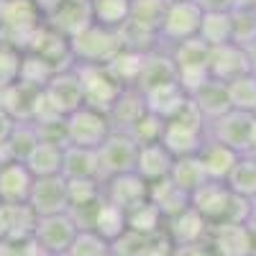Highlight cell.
<instances>
[{
    "label": "cell",
    "mask_w": 256,
    "mask_h": 256,
    "mask_svg": "<svg viewBox=\"0 0 256 256\" xmlns=\"http://www.w3.org/2000/svg\"><path fill=\"white\" fill-rule=\"evenodd\" d=\"M202 8V13H230L233 8H238V0H195Z\"/></svg>",
    "instance_id": "obj_47"
},
{
    "label": "cell",
    "mask_w": 256,
    "mask_h": 256,
    "mask_svg": "<svg viewBox=\"0 0 256 256\" xmlns=\"http://www.w3.org/2000/svg\"><path fill=\"white\" fill-rule=\"evenodd\" d=\"M28 256H49V254H44V251H38V248H34V251H31Z\"/></svg>",
    "instance_id": "obj_52"
},
{
    "label": "cell",
    "mask_w": 256,
    "mask_h": 256,
    "mask_svg": "<svg viewBox=\"0 0 256 256\" xmlns=\"http://www.w3.org/2000/svg\"><path fill=\"white\" fill-rule=\"evenodd\" d=\"M174 62V70H177V82L184 88V92H195L202 82L210 80V70H208V62H210V46L205 41L195 38H187L182 44L169 49Z\"/></svg>",
    "instance_id": "obj_5"
},
{
    "label": "cell",
    "mask_w": 256,
    "mask_h": 256,
    "mask_svg": "<svg viewBox=\"0 0 256 256\" xmlns=\"http://www.w3.org/2000/svg\"><path fill=\"white\" fill-rule=\"evenodd\" d=\"M108 251H110V244L102 236H98L95 230H80L67 256H105Z\"/></svg>",
    "instance_id": "obj_44"
},
{
    "label": "cell",
    "mask_w": 256,
    "mask_h": 256,
    "mask_svg": "<svg viewBox=\"0 0 256 256\" xmlns=\"http://www.w3.org/2000/svg\"><path fill=\"white\" fill-rule=\"evenodd\" d=\"M0 202H3V200H0Z\"/></svg>",
    "instance_id": "obj_56"
},
{
    "label": "cell",
    "mask_w": 256,
    "mask_h": 256,
    "mask_svg": "<svg viewBox=\"0 0 256 256\" xmlns=\"http://www.w3.org/2000/svg\"><path fill=\"white\" fill-rule=\"evenodd\" d=\"M38 141L41 138H38V131H36L34 120H16L10 136L6 138V152L16 162H26V156L34 152V146Z\"/></svg>",
    "instance_id": "obj_32"
},
{
    "label": "cell",
    "mask_w": 256,
    "mask_h": 256,
    "mask_svg": "<svg viewBox=\"0 0 256 256\" xmlns=\"http://www.w3.org/2000/svg\"><path fill=\"white\" fill-rule=\"evenodd\" d=\"M67 210L95 208L102 200V182L100 180H67Z\"/></svg>",
    "instance_id": "obj_37"
},
{
    "label": "cell",
    "mask_w": 256,
    "mask_h": 256,
    "mask_svg": "<svg viewBox=\"0 0 256 256\" xmlns=\"http://www.w3.org/2000/svg\"><path fill=\"white\" fill-rule=\"evenodd\" d=\"M254 116H256V113H254Z\"/></svg>",
    "instance_id": "obj_57"
},
{
    "label": "cell",
    "mask_w": 256,
    "mask_h": 256,
    "mask_svg": "<svg viewBox=\"0 0 256 256\" xmlns=\"http://www.w3.org/2000/svg\"><path fill=\"white\" fill-rule=\"evenodd\" d=\"M200 20H202V8L195 0H169L156 31L159 46L172 49L187 38H195L200 31Z\"/></svg>",
    "instance_id": "obj_3"
},
{
    "label": "cell",
    "mask_w": 256,
    "mask_h": 256,
    "mask_svg": "<svg viewBox=\"0 0 256 256\" xmlns=\"http://www.w3.org/2000/svg\"><path fill=\"white\" fill-rule=\"evenodd\" d=\"M34 174L24 162L8 159L0 164V200L3 202H28L31 187H34Z\"/></svg>",
    "instance_id": "obj_21"
},
{
    "label": "cell",
    "mask_w": 256,
    "mask_h": 256,
    "mask_svg": "<svg viewBox=\"0 0 256 256\" xmlns=\"http://www.w3.org/2000/svg\"><path fill=\"white\" fill-rule=\"evenodd\" d=\"M192 102L198 105V110L202 113V118L210 123V120H216L220 118L223 113L230 110V100H228V90H226V82L220 80H208L202 82L200 88L195 92H190Z\"/></svg>",
    "instance_id": "obj_26"
},
{
    "label": "cell",
    "mask_w": 256,
    "mask_h": 256,
    "mask_svg": "<svg viewBox=\"0 0 256 256\" xmlns=\"http://www.w3.org/2000/svg\"><path fill=\"white\" fill-rule=\"evenodd\" d=\"M164 216H162V210L152 202V200H146L141 205H136L134 210H128L126 212V223L131 230H138V233H146V236H156V233L164 230Z\"/></svg>",
    "instance_id": "obj_35"
},
{
    "label": "cell",
    "mask_w": 256,
    "mask_h": 256,
    "mask_svg": "<svg viewBox=\"0 0 256 256\" xmlns=\"http://www.w3.org/2000/svg\"><path fill=\"white\" fill-rule=\"evenodd\" d=\"M144 98H146V108L154 116H159L162 120H169L187 102L190 95L184 92L180 82H166V84H159V88L144 92Z\"/></svg>",
    "instance_id": "obj_28"
},
{
    "label": "cell",
    "mask_w": 256,
    "mask_h": 256,
    "mask_svg": "<svg viewBox=\"0 0 256 256\" xmlns=\"http://www.w3.org/2000/svg\"><path fill=\"white\" fill-rule=\"evenodd\" d=\"M36 212L28 202H0V241L26 244L34 236Z\"/></svg>",
    "instance_id": "obj_16"
},
{
    "label": "cell",
    "mask_w": 256,
    "mask_h": 256,
    "mask_svg": "<svg viewBox=\"0 0 256 256\" xmlns=\"http://www.w3.org/2000/svg\"><path fill=\"white\" fill-rule=\"evenodd\" d=\"M144 54L146 52H136V49H120V54L108 64V70L126 84V88H136V80L141 74L144 67Z\"/></svg>",
    "instance_id": "obj_40"
},
{
    "label": "cell",
    "mask_w": 256,
    "mask_h": 256,
    "mask_svg": "<svg viewBox=\"0 0 256 256\" xmlns=\"http://www.w3.org/2000/svg\"><path fill=\"white\" fill-rule=\"evenodd\" d=\"M20 59H24V52L0 44V90L20 80Z\"/></svg>",
    "instance_id": "obj_45"
},
{
    "label": "cell",
    "mask_w": 256,
    "mask_h": 256,
    "mask_svg": "<svg viewBox=\"0 0 256 256\" xmlns=\"http://www.w3.org/2000/svg\"><path fill=\"white\" fill-rule=\"evenodd\" d=\"M208 70H210V77L212 80H220V82H228V80L238 77V74L251 72L246 49L238 46V44H233V41L220 44V46H210Z\"/></svg>",
    "instance_id": "obj_19"
},
{
    "label": "cell",
    "mask_w": 256,
    "mask_h": 256,
    "mask_svg": "<svg viewBox=\"0 0 256 256\" xmlns=\"http://www.w3.org/2000/svg\"><path fill=\"white\" fill-rule=\"evenodd\" d=\"M251 220H256V198L251 200Z\"/></svg>",
    "instance_id": "obj_51"
},
{
    "label": "cell",
    "mask_w": 256,
    "mask_h": 256,
    "mask_svg": "<svg viewBox=\"0 0 256 256\" xmlns=\"http://www.w3.org/2000/svg\"><path fill=\"white\" fill-rule=\"evenodd\" d=\"M248 154H254V156H256V134H254V144H251V152H248Z\"/></svg>",
    "instance_id": "obj_53"
},
{
    "label": "cell",
    "mask_w": 256,
    "mask_h": 256,
    "mask_svg": "<svg viewBox=\"0 0 256 256\" xmlns=\"http://www.w3.org/2000/svg\"><path fill=\"white\" fill-rule=\"evenodd\" d=\"M77 233H80V226L74 223V218L70 212H56V216L36 218L31 241L38 251H44L49 256H62V254L70 251V246L77 238Z\"/></svg>",
    "instance_id": "obj_6"
},
{
    "label": "cell",
    "mask_w": 256,
    "mask_h": 256,
    "mask_svg": "<svg viewBox=\"0 0 256 256\" xmlns=\"http://www.w3.org/2000/svg\"><path fill=\"white\" fill-rule=\"evenodd\" d=\"M228 90V100L233 110H246V113H256V74L246 72L226 82Z\"/></svg>",
    "instance_id": "obj_34"
},
{
    "label": "cell",
    "mask_w": 256,
    "mask_h": 256,
    "mask_svg": "<svg viewBox=\"0 0 256 256\" xmlns=\"http://www.w3.org/2000/svg\"><path fill=\"white\" fill-rule=\"evenodd\" d=\"M226 184L230 192L254 200L256 198V156L254 154H241L238 162L233 164L230 174L226 177Z\"/></svg>",
    "instance_id": "obj_31"
},
{
    "label": "cell",
    "mask_w": 256,
    "mask_h": 256,
    "mask_svg": "<svg viewBox=\"0 0 256 256\" xmlns=\"http://www.w3.org/2000/svg\"><path fill=\"white\" fill-rule=\"evenodd\" d=\"M74 70L82 82V100L95 110L108 113L126 90V84L108 70V64H74Z\"/></svg>",
    "instance_id": "obj_4"
},
{
    "label": "cell",
    "mask_w": 256,
    "mask_h": 256,
    "mask_svg": "<svg viewBox=\"0 0 256 256\" xmlns=\"http://www.w3.org/2000/svg\"><path fill=\"white\" fill-rule=\"evenodd\" d=\"M230 13H202L198 38L205 41L208 46H220L230 41Z\"/></svg>",
    "instance_id": "obj_38"
},
{
    "label": "cell",
    "mask_w": 256,
    "mask_h": 256,
    "mask_svg": "<svg viewBox=\"0 0 256 256\" xmlns=\"http://www.w3.org/2000/svg\"><path fill=\"white\" fill-rule=\"evenodd\" d=\"M152 244H154V236H146V233L126 228L120 236L110 244V251L116 256H146L148 248H152Z\"/></svg>",
    "instance_id": "obj_42"
},
{
    "label": "cell",
    "mask_w": 256,
    "mask_h": 256,
    "mask_svg": "<svg viewBox=\"0 0 256 256\" xmlns=\"http://www.w3.org/2000/svg\"><path fill=\"white\" fill-rule=\"evenodd\" d=\"M28 208L41 216H56V212H67L70 200H67V180L62 174L54 177H36L31 195H28Z\"/></svg>",
    "instance_id": "obj_13"
},
{
    "label": "cell",
    "mask_w": 256,
    "mask_h": 256,
    "mask_svg": "<svg viewBox=\"0 0 256 256\" xmlns=\"http://www.w3.org/2000/svg\"><path fill=\"white\" fill-rule=\"evenodd\" d=\"M246 56H248V67H251V72L256 74V41H251V44L246 46Z\"/></svg>",
    "instance_id": "obj_49"
},
{
    "label": "cell",
    "mask_w": 256,
    "mask_h": 256,
    "mask_svg": "<svg viewBox=\"0 0 256 256\" xmlns=\"http://www.w3.org/2000/svg\"><path fill=\"white\" fill-rule=\"evenodd\" d=\"M164 233H166V238L172 241L174 246H182V244H208L210 223L190 205L182 212H177V216L164 220Z\"/></svg>",
    "instance_id": "obj_17"
},
{
    "label": "cell",
    "mask_w": 256,
    "mask_h": 256,
    "mask_svg": "<svg viewBox=\"0 0 256 256\" xmlns=\"http://www.w3.org/2000/svg\"><path fill=\"white\" fill-rule=\"evenodd\" d=\"M136 154H138V144L126 131H110V136L98 146L100 182L123 172H134Z\"/></svg>",
    "instance_id": "obj_9"
},
{
    "label": "cell",
    "mask_w": 256,
    "mask_h": 256,
    "mask_svg": "<svg viewBox=\"0 0 256 256\" xmlns=\"http://www.w3.org/2000/svg\"><path fill=\"white\" fill-rule=\"evenodd\" d=\"M248 236H251V256H256V220H248Z\"/></svg>",
    "instance_id": "obj_50"
},
{
    "label": "cell",
    "mask_w": 256,
    "mask_h": 256,
    "mask_svg": "<svg viewBox=\"0 0 256 256\" xmlns=\"http://www.w3.org/2000/svg\"><path fill=\"white\" fill-rule=\"evenodd\" d=\"M162 131H164V120L159 116H154L152 110H146L136 120V126L128 131V136L141 146V144H156V141H162Z\"/></svg>",
    "instance_id": "obj_43"
},
{
    "label": "cell",
    "mask_w": 256,
    "mask_h": 256,
    "mask_svg": "<svg viewBox=\"0 0 256 256\" xmlns=\"http://www.w3.org/2000/svg\"><path fill=\"white\" fill-rule=\"evenodd\" d=\"M62 177L64 180H100L98 148L67 144L62 152Z\"/></svg>",
    "instance_id": "obj_23"
},
{
    "label": "cell",
    "mask_w": 256,
    "mask_h": 256,
    "mask_svg": "<svg viewBox=\"0 0 256 256\" xmlns=\"http://www.w3.org/2000/svg\"><path fill=\"white\" fill-rule=\"evenodd\" d=\"M172 164H174V156L166 152L162 141H156V144H141L138 154H136L134 172L138 177H144L146 182H156V180L169 177Z\"/></svg>",
    "instance_id": "obj_24"
},
{
    "label": "cell",
    "mask_w": 256,
    "mask_h": 256,
    "mask_svg": "<svg viewBox=\"0 0 256 256\" xmlns=\"http://www.w3.org/2000/svg\"><path fill=\"white\" fill-rule=\"evenodd\" d=\"M44 13V24L62 36L72 38L80 34L88 24H92V10H90V0H49L41 6Z\"/></svg>",
    "instance_id": "obj_10"
},
{
    "label": "cell",
    "mask_w": 256,
    "mask_h": 256,
    "mask_svg": "<svg viewBox=\"0 0 256 256\" xmlns=\"http://www.w3.org/2000/svg\"><path fill=\"white\" fill-rule=\"evenodd\" d=\"M41 26H44V13L36 0H6L0 16V44L26 52L28 41Z\"/></svg>",
    "instance_id": "obj_2"
},
{
    "label": "cell",
    "mask_w": 256,
    "mask_h": 256,
    "mask_svg": "<svg viewBox=\"0 0 256 256\" xmlns=\"http://www.w3.org/2000/svg\"><path fill=\"white\" fill-rule=\"evenodd\" d=\"M105 256H116V254H113V251H108V254H105Z\"/></svg>",
    "instance_id": "obj_55"
},
{
    "label": "cell",
    "mask_w": 256,
    "mask_h": 256,
    "mask_svg": "<svg viewBox=\"0 0 256 256\" xmlns=\"http://www.w3.org/2000/svg\"><path fill=\"white\" fill-rule=\"evenodd\" d=\"M169 256H212V251L208 244H182V246L172 244Z\"/></svg>",
    "instance_id": "obj_46"
},
{
    "label": "cell",
    "mask_w": 256,
    "mask_h": 256,
    "mask_svg": "<svg viewBox=\"0 0 256 256\" xmlns=\"http://www.w3.org/2000/svg\"><path fill=\"white\" fill-rule=\"evenodd\" d=\"M230 41L238 46H248L251 41H256V8L251 6H238L230 10Z\"/></svg>",
    "instance_id": "obj_41"
},
{
    "label": "cell",
    "mask_w": 256,
    "mask_h": 256,
    "mask_svg": "<svg viewBox=\"0 0 256 256\" xmlns=\"http://www.w3.org/2000/svg\"><path fill=\"white\" fill-rule=\"evenodd\" d=\"M210 138H216L220 144H226L228 148L238 154H248L251 152V144H254V134H256V116L246 113V110H228L220 118L210 120L208 123V131Z\"/></svg>",
    "instance_id": "obj_8"
},
{
    "label": "cell",
    "mask_w": 256,
    "mask_h": 256,
    "mask_svg": "<svg viewBox=\"0 0 256 256\" xmlns=\"http://www.w3.org/2000/svg\"><path fill=\"white\" fill-rule=\"evenodd\" d=\"M64 126H67V144L84 148H98L113 131L108 113L95 110L90 105H80L77 110L64 116Z\"/></svg>",
    "instance_id": "obj_7"
},
{
    "label": "cell",
    "mask_w": 256,
    "mask_h": 256,
    "mask_svg": "<svg viewBox=\"0 0 256 256\" xmlns=\"http://www.w3.org/2000/svg\"><path fill=\"white\" fill-rule=\"evenodd\" d=\"M146 98L141 90L136 88H126L120 92V98L110 105V110H108V120L113 126V131H131V128L136 126V120L146 113Z\"/></svg>",
    "instance_id": "obj_25"
},
{
    "label": "cell",
    "mask_w": 256,
    "mask_h": 256,
    "mask_svg": "<svg viewBox=\"0 0 256 256\" xmlns=\"http://www.w3.org/2000/svg\"><path fill=\"white\" fill-rule=\"evenodd\" d=\"M126 228H128L126 210H120L118 205H113V202H108L102 198L98 210H95V218H92V230L98 233V236H102L108 244H113Z\"/></svg>",
    "instance_id": "obj_30"
},
{
    "label": "cell",
    "mask_w": 256,
    "mask_h": 256,
    "mask_svg": "<svg viewBox=\"0 0 256 256\" xmlns=\"http://www.w3.org/2000/svg\"><path fill=\"white\" fill-rule=\"evenodd\" d=\"M70 49L74 64H110L123 49V36L120 28L88 24L70 38Z\"/></svg>",
    "instance_id": "obj_1"
},
{
    "label": "cell",
    "mask_w": 256,
    "mask_h": 256,
    "mask_svg": "<svg viewBox=\"0 0 256 256\" xmlns=\"http://www.w3.org/2000/svg\"><path fill=\"white\" fill-rule=\"evenodd\" d=\"M166 3L169 0H131V13H128V20L141 28H148V31H159V24H162V16L166 10Z\"/></svg>",
    "instance_id": "obj_39"
},
{
    "label": "cell",
    "mask_w": 256,
    "mask_h": 256,
    "mask_svg": "<svg viewBox=\"0 0 256 256\" xmlns=\"http://www.w3.org/2000/svg\"><path fill=\"white\" fill-rule=\"evenodd\" d=\"M166 82H177V70H174L169 49L156 46V49L144 54V67H141V74L136 80V90L148 92V90L159 88V84H166Z\"/></svg>",
    "instance_id": "obj_20"
},
{
    "label": "cell",
    "mask_w": 256,
    "mask_h": 256,
    "mask_svg": "<svg viewBox=\"0 0 256 256\" xmlns=\"http://www.w3.org/2000/svg\"><path fill=\"white\" fill-rule=\"evenodd\" d=\"M90 10H92V24L120 28L128 20V13H131V0H90Z\"/></svg>",
    "instance_id": "obj_36"
},
{
    "label": "cell",
    "mask_w": 256,
    "mask_h": 256,
    "mask_svg": "<svg viewBox=\"0 0 256 256\" xmlns=\"http://www.w3.org/2000/svg\"><path fill=\"white\" fill-rule=\"evenodd\" d=\"M148 200H152L164 218H172L184 208H190V192H184L172 177L148 182Z\"/></svg>",
    "instance_id": "obj_27"
},
{
    "label": "cell",
    "mask_w": 256,
    "mask_h": 256,
    "mask_svg": "<svg viewBox=\"0 0 256 256\" xmlns=\"http://www.w3.org/2000/svg\"><path fill=\"white\" fill-rule=\"evenodd\" d=\"M36 3H38V8H41V6H44V3H49V0H36Z\"/></svg>",
    "instance_id": "obj_54"
},
{
    "label": "cell",
    "mask_w": 256,
    "mask_h": 256,
    "mask_svg": "<svg viewBox=\"0 0 256 256\" xmlns=\"http://www.w3.org/2000/svg\"><path fill=\"white\" fill-rule=\"evenodd\" d=\"M13 123H16V118H10L3 108H0V146L6 144V138L10 136V131H13Z\"/></svg>",
    "instance_id": "obj_48"
},
{
    "label": "cell",
    "mask_w": 256,
    "mask_h": 256,
    "mask_svg": "<svg viewBox=\"0 0 256 256\" xmlns=\"http://www.w3.org/2000/svg\"><path fill=\"white\" fill-rule=\"evenodd\" d=\"M102 198L128 212L148 200V182L138 177L136 172H123V174L108 177V180H102Z\"/></svg>",
    "instance_id": "obj_14"
},
{
    "label": "cell",
    "mask_w": 256,
    "mask_h": 256,
    "mask_svg": "<svg viewBox=\"0 0 256 256\" xmlns=\"http://www.w3.org/2000/svg\"><path fill=\"white\" fill-rule=\"evenodd\" d=\"M62 152L64 146L59 144L38 141L24 164L28 166V172L34 177H54V174H62Z\"/></svg>",
    "instance_id": "obj_29"
},
{
    "label": "cell",
    "mask_w": 256,
    "mask_h": 256,
    "mask_svg": "<svg viewBox=\"0 0 256 256\" xmlns=\"http://www.w3.org/2000/svg\"><path fill=\"white\" fill-rule=\"evenodd\" d=\"M169 177H172L184 192H195L198 187H202L208 182V174L205 169L198 159V154H190V156H177L174 164H172V172H169Z\"/></svg>",
    "instance_id": "obj_33"
},
{
    "label": "cell",
    "mask_w": 256,
    "mask_h": 256,
    "mask_svg": "<svg viewBox=\"0 0 256 256\" xmlns=\"http://www.w3.org/2000/svg\"><path fill=\"white\" fill-rule=\"evenodd\" d=\"M238 156H241L238 152H233V148H228L226 144L210 138L208 134H205V141H202L200 152H198V159L205 169L208 180H218V182H226V177L230 174V169L238 162Z\"/></svg>",
    "instance_id": "obj_22"
},
{
    "label": "cell",
    "mask_w": 256,
    "mask_h": 256,
    "mask_svg": "<svg viewBox=\"0 0 256 256\" xmlns=\"http://www.w3.org/2000/svg\"><path fill=\"white\" fill-rule=\"evenodd\" d=\"M230 198H233V192L228 190L226 182L208 180L202 187H198L190 195V205L212 226V223H220L226 218V210L230 205Z\"/></svg>",
    "instance_id": "obj_18"
},
{
    "label": "cell",
    "mask_w": 256,
    "mask_h": 256,
    "mask_svg": "<svg viewBox=\"0 0 256 256\" xmlns=\"http://www.w3.org/2000/svg\"><path fill=\"white\" fill-rule=\"evenodd\" d=\"M208 246L212 256H251L248 223H212Z\"/></svg>",
    "instance_id": "obj_15"
},
{
    "label": "cell",
    "mask_w": 256,
    "mask_h": 256,
    "mask_svg": "<svg viewBox=\"0 0 256 256\" xmlns=\"http://www.w3.org/2000/svg\"><path fill=\"white\" fill-rule=\"evenodd\" d=\"M26 52L34 54V56H38L44 64H49L54 72L67 70V67H74L72 49H70V38L62 36V34L54 31V28H49L46 24L34 34V38L28 41Z\"/></svg>",
    "instance_id": "obj_12"
},
{
    "label": "cell",
    "mask_w": 256,
    "mask_h": 256,
    "mask_svg": "<svg viewBox=\"0 0 256 256\" xmlns=\"http://www.w3.org/2000/svg\"><path fill=\"white\" fill-rule=\"evenodd\" d=\"M41 92H44L46 105L56 116H70L72 110L80 108V105H84V100H82V82H80V74H77L74 67L54 72Z\"/></svg>",
    "instance_id": "obj_11"
}]
</instances>
